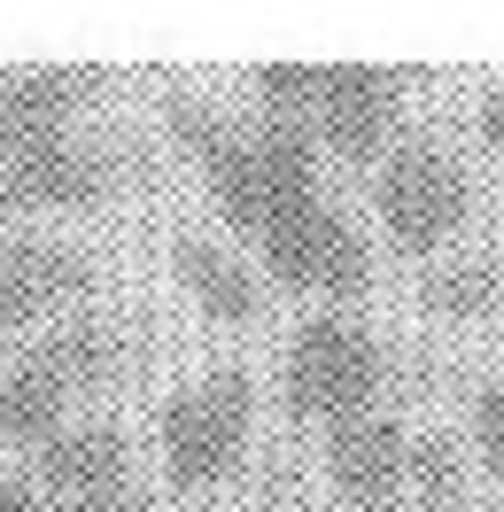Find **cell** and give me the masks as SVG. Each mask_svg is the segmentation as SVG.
<instances>
[{
  "label": "cell",
  "mask_w": 504,
  "mask_h": 512,
  "mask_svg": "<svg viewBox=\"0 0 504 512\" xmlns=\"http://www.w3.org/2000/svg\"><path fill=\"white\" fill-rule=\"evenodd\" d=\"M163 132L241 241L264 288L303 295L311 311H349L373 288V241L326 194V156L264 109H218L202 94H163Z\"/></svg>",
  "instance_id": "cell-1"
},
{
  "label": "cell",
  "mask_w": 504,
  "mask_h": 512,
  "mask_svg": "<svg viewBox=\"0 0 504 512\" xmlns=\"http://www.w3.org/2000/svg\"><path fill=\"white\" fill-rule=\"evenodd\" d=\"M419 86L427 78L404 70V63H272V70L249 78L264 117L303 132L318 156L365 163V171L404 140V109H411Z\"/></svg>",
  "instance_id": "cell-2"
},
{
  "label": "cell",
  "mask_w": 504,
  "mask_h": 512,
  "mask_svg": "<svg viewBox=\"0 0 504 512\" xmlns=\"http://www.w3.org/2000/svg\"><path fill=\"white\" fill-rule=\"evenodd\" d=\"M388 388H396V357L373 334V319H357V311H303L295 319L280 350V412L295 427H311L326 443L334 427L388 412Z\"/></svg>",
  "instance_id": "cell-3"
},
{
  "label": "cell",
  "mask_w": 504,
  "mask_h": 512,
  "mask_svg": "<svg viewBox=\"0 0 504 512\" xmlns=\"http://www.w3.org/2000/svg\"><path fill=\"white\" fill-rule=\"evenodd\" d=\"M117 357H125V334L101 311H70L24 350H8L0 357V450H39L47 435H63L78 404L117 373Z\"/></svg>",
  "instance_id": "cell-4"
},
{
  "label": "cell",
  "mask_w": 504,
  "mask_h": 512,
  "mask_svg": "<svg viewBox=\"0 0 504 512\" xmlns=\"http://www.w3.org/2000/svg\"><path fill=\"white\" fill-rule=\"evenodd\" d=\"M256 443V373L249 365H210L163 396L156 412V466L179 497H218L249 466Z\"/></svg>",
  "instance_id": "cell-5"
},
{
  "label": "cell",
  "mask_w": 504,
  "mask_h": 512,
  "mask_svg": "<svg viewBox=\"0 0 504 512\" xmlns=\"http://www.w3.org/2000/svg\"><path fill=\"white\" fill-rule=\"evenodd\" d=\"M373 218H380V241L411 264H435V256L458 249V233L473 225V179L466 163L450 156L442 140H419L404 132L388 156L373 163Z\"/></svg>",
  "instance_id": "cell-6"
},
{
  "label": "cell",
  "mask_w": 504,
  "mask_h": 512,
  "mask_svg": "<svg viewBox=\"0 0 504 512\" xmlns=\"http://www.w3.org/2000/svg\"><path fill=\"white\" fill-rule=\"evenodd\" d=\"M117 187H125V163L94 132L63 140V148H32V156H0V233H24V218L101 210Z\"/></svg>",
  "instance_id": "cell-7"
},
{
  "label": "cell",
  "mask_w": 504,
  "mask_h": 512,
  "mask_svg": "<svg viewBox=\"0 0 504 512\" xmlns=\"http://www.w3.org/2000/svg\"><path fill=\"white\" fill-rule=\"evenodd\" d=\"M109 70L94 63H8L0 70V156H32L86 140L94 101H109Z\"/></svg>",
  "instance_id": "cell-8"
},
{
  "label": "cell",
  "mask_w": 504,
  "mask_h": 512,
  "mask_svg": "<svg viewBox=\"0 0 504 512\" xmlns=\"http://www.w3.org/2000/svg\"><path fill=\"white\" fill-rule=\"evenodd\" d=\"M24 481H39V489L70 512H132V497H140L125 427H117V419H94V412H78L63 435H47L39 450H24Z\"/></svg>",
  "instance_id": "cell-9"
},
{
  "label": "cell",
  "mask_w": 504,
  "mask_h": 512,
  "mask_svg": "<svg viewBox=\"0 0 504 512\" xmlns=\"http://www.w3.org/2000/svg\"><path fill=\"white\" fill-rule=\"evenodd\" d=\"M94 295V256L55 233H0V350Z\"/></svg>",
  "instance_id": "cell-10"
},
{
  "label": "cell",
  "mask_w": 504,
  "mask_h": 512,
  "mask_svg": "<svg viewBox=\"0 0 504 512\" xmlns=\"http://www.w3.org/2000/svg\"><path fill=\"white\" fill-rule=\"evenodd\" d=\"M326 481L349 512H404L411 497V458H419V435H411L396 412H373L357 427H334L326 435Z\"/></svg>",
  "instance_id": "cell-11"
},
{
  "label": "cell",
  "mask_w": 504,
  "mask_h": 512,
  "mask_svg": "<svg viewBox=\"0 0 504 512\" xmlns=\"http://www.w3.org/2000/svg\"><path fill=\"white\" fill-rule=\"evenodd\" d=\"M163 264H171L179 295L194 303V319L233 326V334L264 319V272L249 264L241 241H218V233H171Z\"/></svg>",
  "instance_id": "cell-12"
},
{
  "label": "cell",
  "mask_w": 504,
  "mask_h": 512,
  "mask_svg": "<svg viewBox=\"0 0 504 512\" xmlns=\"http://www.w3.org/2000/svg\"><path fill=\"white\" fill-rule=\"evenodd\" d=\"M419 303L435 311V319H450V326H481V319H497L504 311V264L497 256H442L435 272L419 280Z\"/></svg>",
  "instance_id": "cell-13"
},
{
  "label": "cell",
  "mask_w": 504,
  "mask_h": 512,
  "mask_svg": "<svg viewBox=\"0 0 504 512\" xmlns=\"http://www.w3.org/2000/svg\"><path fill=\"white\" fill-rule=\"evenodd\" d=\"M458 505V450L435 443V435H419V458H411V497L404 512H450Z\"/></svg>",
  "instance_id": "cell-14"
},
{
  "label": "cell",
  "mask_w": 504,
  "mask_h": 512,
  "mask_svg": "<svg viewBox=\"0 0 504 512\" xmlns=\"http://www.w3.org/2000/svg\"><path fill=\"white\" fill-rule=\"evenodd\" d=\"M466 427H473V458L504 481V373H489V381L473 388V419Z\"/></svg>",
  "instance_id": "cell-15"
},
{
  "label": "cell",
  "mask_w": 504,
  "mask_h": 512,
  "mask_svg": "<svg viewBox=\"0 0 504 512\" xmlns=\"http://www.w3.org/2000/svg\"><path fill=\"white\" fill-rule=\"evenodd\" d=\"M473 140H481L489 156H504V78H497L481 101H473Z\"/></svg>",
  "instance_id": "cell-16"
},
{
  "label": "cell",
  "mask_w": 504,
  "mask_h": 512,
  "mask_svg": "<svg viewBox=\"0 0 504 512\" xmlns=\"http://www.w3.org/2000/svg\"><path fill=\"white\" fill-rule=\"evenodd\" d=\"M0 512H70V505H55V497L24 474H0Z\"/></svg>",
  "instance_id": "cell-17"
}]
</instances>
